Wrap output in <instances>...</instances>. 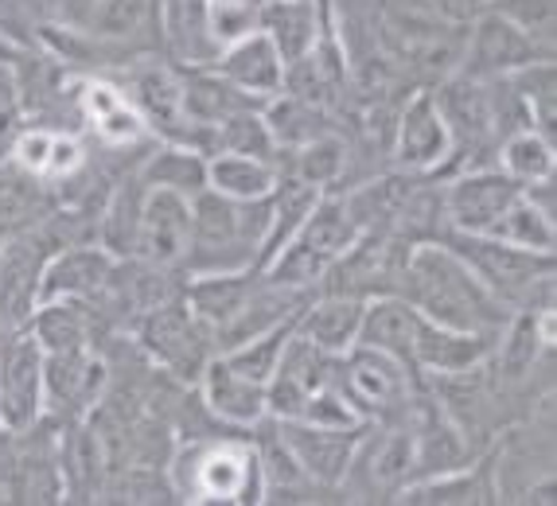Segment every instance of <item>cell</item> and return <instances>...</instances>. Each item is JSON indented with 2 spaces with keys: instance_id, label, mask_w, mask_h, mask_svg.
<instances>
[{
  "instance_id": "cell-1",
  "label": "cell",
  "mask_w": 557,
  "mask_h": 506,
  "mask_svg": "<svg viewBox=\"0 0 557 506\" xmlns=\"http://www.w3.org/2000/svg\"><path fill=\"white\" fill-rule=\"evenodd\" d=\"M398 293L425 320L475 335H499L507 316H511V308L495 300L480 285V276L441 242H421V246L409 249Z\"/></svg>"
},
{
  "instance_id": "cell-2",
  "label": "cell",
  "mask_w": 557,
  "mask_h": 506,
  "mask_svg": "<svg viewBox=\"0 0 557 506\" xmlns=\"http://www.w3.org/2000/svg\"><path fill=\"white\" fill-rule=\"evenodd\" d=\"M270 234V195L265 199H231L219 192H199L191 199V249L184 273H231L261 269V246Z\"/></svg>"
},
{
  "instance_id": "cell-3",
  "label": "cell",
  "mask_w": 557,
  "mask_h": 506,
  "mask_svg": "<svg viewBox=\"0 0 557 506\" xmlns=\"http://www.w3.org/2000/svg\"><path fill=\"white\" fill-rule=\"evenodd\" d=\"M164 471L176 503H265L258 448L246 441L191 436Z\"/></svg>"
},
{
  "instance_id": "cell-4",
  "label": "cell",
  "mask_w": 557,
  "mask_h": 506,
  "mask_svg": "<svg viewBox=\"0 0 557 506\" xmlns=\"http://www.w3.org/2000/svg\"><path fill=\"white\" fill-rule=\"evenodd\" d=\"M441 246H448L465 261L480 285L507 308H554V254L519 249L495 234L445 231Z\"/></svg>"
},
{
  "instance_id": "cell-5",
  "label": "cell",
  "mask_w": 557,
  "mask_h": 506,
  "mask_svg": "<svg viewBox=\"0 0 557 506\" xmlns=\"http://www.w3.org/2000/svg\"><path fill=\"white\" fill-rule=\"evenodd\" d=\"M359 238V226L347 214L344 195L324 192L320 202L308 211V219L297 226V234L265 261V276L277 285L300 288V293H317V285L324 281V273L344 258L347 246Z\"/></svg>"
},
{
  "instance_id": "cell-6",
  "label": "cell",
  "mask_w": 557,
  "mask_h": 506,
  "mask_svg": "<svg viewBox=\"0 0 557 506\" xmlns=\"http://www.w3.org/2000/svg\"><path fill=\"white\" fill-rule=\"evenodd\" d=\"M133 340H137L140 355L152 362L157 370H164L168 378L196 386L207 362L219 355L211 328L191 312V304L184 300V293L168 296L157 308L140 316L133 323Z\"/></svg>"
},
{
  "instance_id": "cell-7",
  "label": "cell",
  "mask_w": 557,
  "mask_h": 506,
  "mask_svg": "<svg viewBox=\"0 0 557 506\" xmlns=\"http://www.w3.org/2000/svg\"><path fill=\"white\" fill-rule=\"evenodd\" d=\"M335 386L362 424H382L409 414V405L418 397V374L406 362L355 343L347 355H339Z\"/></svg>"
},
{
  "instance_id": "cell-8",
  "label": "cell",
  "mask_w": 557,
  "mask_h": 506,
  "mask_svg": "<svg viewBox=\"0 0 557 506\" xmlns=\"http://www.w3.org/2000/svg\"><path fill=\"white\" fill-rule=\"evenodd\" d=\"M125 98L133 101L137 118L145 121L149 137L176 140V145H196L211 157V148H214L211 129H199L196 121L187 118L180 66L160 63V59H133Z\"/></svg>"
},
{
  "instance_id": "cell-9",
  "label": "cell",
  "mask_w": 557,
  "mask_h": 506,
  "mask_svg": "<svg viewBox=\"0 0 557 506\" xmlns=\"http://www.w3.org/2000/svg\"><path fill=\"white\" fill-rule=\"evenodd\" d=\"M413 476H418V436L406 414L398 421H382L379 433H371V424L362 429L344 488L355 483L359 498H394L406 483H413Z\"/></svg>"
},
{
  "instance_id": "cell-10",
  "label": "cell",
  "mask_w": 557,
  "mask_h": 506,
  "mask_svg": "<svg viewBox=\"0 0 557 506\" xmlns=\"http://www.w3.org/2000/svg\"><path fill=\"white\" fill-rule=\"evenodd\" d=\"M106 390H110V367L98 347L44 355V421H86L106 402Z\"/></svg>"
},
{
  "instance_id": "cell-11",
  "label": "cell",
  "mask_w": 557,
  "mask_h": 506,
  "mask_svg": "<svg viewBox=\"0 0 557 506\" xmlns=\"http://www.w3.org/2000/svg\"><path fill=\"white\" fill-rule=\"evenodd\" d=\"M44 421V347L28 328L0 335V433H28Z\"/></svg>"
},
{
  "instance_id": "cell-12",
  "label": "cell",
  "mask_w": 557,
  "mask_h": 506,
  "mask_svg": "<svg viewBox=\"0 0 557 506\" xmlns=\"http://www.w3.org/2000/svg\"><path fill=\"white\" fill-rule=\"evenodd\" d=\"M539 59H554V47H542L515 20L487 9L468 24L465 51H460L456 74H468V78H507L519 66L539 63Z\"/></svg>"
},
{
  "instance_id": "cell-13",
  "label": "cell",
  "mask_w": 557,
  "mask_h": 506,
  "mask_svg": "<svg viewBox=\"0 0 557 506\" xmlns=\"http://www.w3.org/2000/svg\"><path fill=\"white\" fill-rule=\"evenodd\" d=\"M522 184L511 180L499 164L465 168V172L445 175V219L448 231L460 234H492L495 222L507 214Z\"/></svg>"
},
{
  "instance_id": "cell-14",
  "label": "cell",
  "mask_w": 557,
  "mask_h": 506,
  "mask_svg": "<svg viewBox=\"0 0 557 506\" xmlns=\"http://www.w3.org/2000/svg\"><path fill=\"white\" fill-rule=\"evenodd\" d=\"M391 157L401 172L413 175H445L448 157H453V133L441 113L437 98L429 90L413 94L394 118Z\"/></svg>"
},
{
  "instance_id": "cell-15",
  "label": "cell",
  "mask_w": 557,
  "mask_h": 506,
  "mask_svg": "<svg viewBox=\"0 0 557 506\" xmlns=\"http://www.w3.org/2000/svg\"><path fill=\"white\" fill-rule=\"evenodd\" d=\"M335 367H339V355H327L312 340L293 328L285 350H281V362L273 370V378L265 382V414L273 421H293L300 417L305 402L317 390H324L327 382H335Z\"/></svg>"
},
{
  "instance_id": "cell-16",
  "label": "cell",
  "mask_w": 557,
  "mask_h": 506,
  "mask_svg": "<svg viewBox=\"0 0 557 506\" xmlns=\"http://www.w3.org/2000/svg\"><path fill=\"white\" fill-rule=\"evenodd\" d=\"M273 421V417H270ZM281 444L288 448V456L297 460V468L305 471L317 488H344L347 468L355 460V448L362 441L367 424H351V429H327V424H308V421H273Z\"/></svg>"
},
{
  "instance_id": "cell-17",
  "label": "cell",
  "mask_w": 557,
  "mask_h": 506,
  "mask_svg": "<svg viewBox=\"0 0 557 506\" xmlns=\"http://www.w3.org/2000/svg\"><path fill=\"white\" fill-rule=\"evenodd\" d=\"M187 249H191V199L176 192H160L152 187L145 199L137 234V261H149L157 269H184Z\"/></svg>"
},
{
  "instance_id": "cell-18",
  "label": "cell",
  "mask_w": 557,
  "mask_h": 506,
  "mask_svg": "<svg viewBox=\"0 0 557 506\" xmlns=\"http://www.w3.org/2000/svg\"><path fill=\"white\" fill-rule=\"evenodd\" d=\"M83 36L94 47L133 51L145 59L160 39V0H94V9L83 20Z\"/></svg>"
},
{
  "instance_id": "cell-19",
  "label": "cell",
  "mask_w": 557,
  "mask_h": 506,
  "mask_svg": "<svg viewBox=\"0 0 557 506\" xmlns=\"http://www.w3.org/2000/svg\"><path fill=\"white\" fill-rule=\"evenodd\" d=\"M113 266L117 258L106 254L98 242L59 246L39 273V300H98L102 288L110 285Z\"/></svg>"
},
{
  "instance_id": "cell-20",
  "label": "cell",
  "mask_w": 557,
  "mask_h": 506,
  "mask_svg": "<svg viewBox=\"0 0 557 506\" xmlns=\"http://www.w3.org/2000/svg\"><path fill=\"white\" fill-rule=\"evenodd\" d=\"M199 402L207 405V414L214 421H223L226 429H261L265 424V386L253 378L238 374L223 355H214L203 367L196 382Z\"/></svg>"
},
{
  "instance_id": "cell-21",
  "label": "cell",
  "mask_w": 557,
  "mask_h": 506,
  "mask_svg": "<svg viewBox=\"0 0 557 506\" xmlns=\"http://www.w3.org/2000/svg\"><path fill=\"white\" fill-rule=\"evenodd\" d=\"M499 335H475L460 328H445L421 316L418 343H413V367L418 374L433 378H460L492 362V350Z\"/></svg>"
},
{
  "instance_id": "cell-22",
  "label": "cell",
  "mask_w": 557,
  "mask_h": 506,
  "mask_svg": "<svg viewBox=\"0 0 557 506\" xmlns=\"http://www.w3.org/2000/svg\"><path fill=\"white\" fill-rule=\"evenodd\" d=\"M59 476H63V503H98L110 479L106 436L94 429V417L75 424H59Z\"/></svg>"
},
{
  "instance_id": "cell-23",
  "label": "cell",
  "mask_w": 557,
  "mask_h": 506,
  "mask_svg": "<svg viewBox=\"0 0 557 506\" xmlns=\"http://www.w3.org/2000/svg\"><path fill=\"white\" fill-rule=\"evenodd\" d=\"M554 347V308H515L495 340L492 362L499 382L515 386L539 370L542 355Z\"/></svg>"
},
{
  "instance_id": "cell-24",
  "label": "cell",
  "mask_w": 557,
  "mask_h": 506,
  "mask_svg": "<svg viewBox=\"0 0 557 506\" xmlns=\"http://www.w3.org/2000/svg\"><path fill=\"white\" fill-rule=\"evenodd\" d=\"M327 24H332L327 0H261L258 9V32L270 36L285 66L305 59Z\"/></svg>"
},
{
  "instance_id": "cell-25",
  "label": "cell",
  "mask_w": 557,
  "mask_h": 506,
  "mask_svg": "<svg viewBox=\"0 0 557 506\" xmlns=\"http://www.w3.org/2000/svg\"><path fill=\"white\" fill-rule=\"evenodd\" d=\"M499 498V471L495 456H483L475 464L437 471V476H421L394 495V503L413 506H456V503H495Z\"/></svg>"
},
{
  "instance_id": "cell-26",
  "label": "cell",
  "mask_w": 557,
  "mask_h": 506,
  "mask_svg": "<svg viewBox=\"0 0 557 506\" xmlns=\"http://www.w3.org/2000/svg\"><path fill=\"white\" fill-rule=\"evenodd\" d=\"M418 328H421V312L406 300V296L382 293V296H371L367 308H362L359 343L371 350H382V355H391V359H398V362H406V367L418 374V367H413Z\"/></svg>"
},
{
  "instance_id": "cell-27",
  "label": "cell",
  "mask_w": 557,
  "mask_h": 506,
  "mask_svg": "<svg viewBox=\"0 0 557 506\" xmlns=\"http://www.w3.org/2000/svg\"><path fill=\"white\" fill-rule=\"evenodd\" d=\"M214 71L258 101H270L285 86V59L277 55V47L270 44V36H261V32H250L238 44L223 47L214 55Z\"/></svg>"
},
{
  "instance_id": "cell-28",
  "label": "cell",
  "mask_w": 557,
  "mask_h": 506,
  "mask_svg": "<svg viewBox=\"0 0 557 506\" xmlns=\"http://www.w3.org/2000/svg\"><path fill=\"white\" fill-rule=\"evenodd\" d=\"M98 308L94 300H39L28 316V328L44 355H59V350H78V347H98Z\"/></svg>"
},
{
  "instance_id": "cell-29",
  "label": "cell",
  "mask_w": 557,
  "mask_h": 506,
  "mask_svg": "<svg viewBox=\"0 0 557 506\" xmlns=\"http://www.w3.org/2000/svg\"><path fill=\"white\" fill-rule=\"evenodd\" d=\"M362 308H367V300H355V296L312 293L297 316V332L327 355H347L359 343Z\"/></svg>"
},
{
  "instance_id": "cell-30",
  "label": "cell",
  "mask_w": 557,
  "mask_h": 506,
  "mask_svg": "<svg viewBox=\"0 0 557 506\" xmlns=\"http://www.w3.org/2000/svg\"><path fill=\"white\" fill-rule=\"evenodd\" d=\"M152 187L140 180V172H129L117 187L110 192L106 207L98 211L94 222V242L113 254L117 261L133 258L137 254V234H140V214H145V199H149Z\"/></svg>"
},
{
  "instance_id": "cell-31",
  "label": "cell",
  "mask_w": 557,
  "mask_h": 506,
  "mask_svg": "<svg viewBox=\"0 0 557 506\" xmlns=\"http://www.w3.org/2000/svg\"><path fill=\"white\" fill-rule=\"evenodd\" d=\"M180 83H184V106L187 118L196 121L199 129H214L219 121L234 118L242 110H253V106H265V101L242 94L238 86H231L223 74L214 71V63L199 66H180Z\"/></svg>"
},
{
  "instance_id": "cell-32",
  "label": "cell",
  "mask_w": 557,
  "mask_h": 506,
  "mask_svg": "<svg viewBox=\"0 0 557 506\" xmlns=\"http://www.w3.org/2000/svg\"><path fill=\"white\" fill-rule=\"evenodd\" d=\"M413 184H418V175L394 168V172L374 175L367 184L351 187V192H339V195H344V207L355 219V226H359V234H371V231H391L406 195L413 192Z\"/></svg>"
},
{
  "instance_id": "cell-33",
  "label": "cell",
  "mask_w": 557,
  "mask_h": 506,
  "mask_svg": "<svg viewBox=\"0 0 557 506\" xmlns=\"http://www.w3.org/2000/svg\"><path fill=\"white\" fill-rule=\"evenodd\" d=\"M140 180L160 192H176L184 199H196L207 192V152L196 145H176V140H157L152 152L140 160Z\"/></svg>"
},
{
  "instance_id": "cell-34",
  "label": "cell",
  "mask_w": 557,
  "mask_h": 506,
  "mask_svg": "<svg viewBox=\"0 0 557 506\" xmlns=\"http://www.w3.org/2000/svg\"><path fill=\"white\" fill-rule=\"evenodd\" d=\"M281 180V164L238 152H214L207 157V187L231 199H265Z\"/></svg>"
},
{
  "instance_id": "cell-35",
  "label": "cell",
  "mask_w": 557,
  "mask_h": 506,
  "mask_svg": "<svg viewBox=\"0 0 557 506\" xmlns=\"http://www.w3.org/2000/svg\"><path fill=\"white\" fill-rule=\"evenodd\" d=\"M285 157H288V164H281V175H297V180L320 187V192H335V184L347 175L351 148L339 140V133H324V137L308 140V145L281 152V160Z\"/></svg>"
},
{
  "instance_id": "cell-36",
  "label": "cell",
  "mask_w": 557,
  "mask_h": 506,
  "mask_svg": "<svg viewBox=\"0 0 557 506\" xmlns=\"http://www.w3.org/2000/svg\"><path fill=\"white\" fill-rule=\"evenodd\" d=\"M499 168L511 180H519L522 187L546 184V180H554V168H557L554 140L534 129V125H522V129H515L499 145Z\"/></svg>"
},
{
  "instance_id": "cell-37",
  "label": "cell",
  "mask_w": 557,
  "mask_h": 506,
  "mask_svg": "<svg viewBox=\"0 0 557 506\" xmlns=\"http://www.w3.org/2000/svg\"><path fill=\"white\" fill-rule=\"evenodd\" d=\"M495 238L511 242L519 249H534V254H554L557 249V226H554V211H546L542 202H534L522 187L519 199L507 207L499 222H495Z\"/></svg>"
},
{
  "instance_id": "cell-38",
  "label": "cell",
  "mask_w": 557,
  "mask_h": 506,
  "mask_svg": "<svg viewBox=\"0 0 557 506\" xmlns=\"http://www.w3.org/2000/svg\"><path fill=\"white\" fill-rule=\"evenodd\" d=\"M211 137H214L211 157L214 152H238V157H258V160L281 164V148H277V140H273V129H270V121H265V113H261V106L219 121L211 129Z\"/></svg>"
},
{
  "instance_id": "cell-39",
  "label": "cell",
  "mask_w": 557,
  "mask_h": 506,
  "mask_svg": "<svg viewBox=\"0 0 557 506\" xmlns=\"http://www.w3.org/2000/svg\"><path fill=\"white\" fill-rule=\"evenodd\" d=\"M293 328H297V320H285V323H277V328H270V332H261V335H253V340L238 343V347L219 350V355H223V359L231 362L238 374L253 378V382H261V386H265V382L273 378V370H277L281 350H285Z\"/></svg>"
},
{
  "instance_id": "cell-40",
  "label": "cell",
  "mask_w": 557,
  "mask_h": 506,
  "mask_svg": "<svg viewBox=\"0 0 557 506\" xmlns=\"http://www.w3.org/2000/svg\"><path fill=\"white\" fill-rule=\"evenodd\" d=\"M258 9L261 4H246V0H211L207 4V32H211L214 47L223 51V47L258 32Z\"/></svg>"
},
{
  "instance_id": "cell-41",
  "label": "cell",
  "mask_w": 557,
  "mask_h": 506,
  "mask_svg": "<svg viewBox=\"0 0 557 506\" xmlns=\"http://www.w3.org/2000/svg\"><path fill=\"white\" fill-rule=\"evenodd\" d=\"M28 121V106H24V83H20L16 63H0V152H9L16 133Z\"/></svg>"
},
{
  "instance_id": "cell-42",
  "label": "cell",
  "mask_w": 557,
  "mask_h": 506,
  "mask_svg": "<svg viewBox=\"0 0 557 506\" xmlns=\"http://www.w3.org/2000/svg\"><path fill=\"white\" fill-rule=\"evenodd\" d=\"M90 9H94V0H59V12H63V20L71 28H83V20Z\"/></svg>"
},
{
  "instance_id": "cell-43",
  "label": "cell",
  "mask_w": 557,
  "mask_h": 506,
  "mask_svg": "<svg viewBox=\"0 0 557 506\" xmlns=\"http://www.w3.org/2000/svg\"><path fill=\"white\" fill-rule=\"evenodd\" d=\"M0 63H20V47L0 32Z\"/></svg>"
},
{
  "instance_id": "cell-44",
  "label": "cell",
  "mask_w": 557,
  "mask_h": 506,
  "mask_svg": "<svg viewBox=\"0 0 557 506\" xmlns=\"http://www.w3.org/2000/svg\"><path fill=\"white\" fill-rule=\"evenodd\" d=\"M246 4H261V0H246Z\"/></svg>"
}]
</instances>
